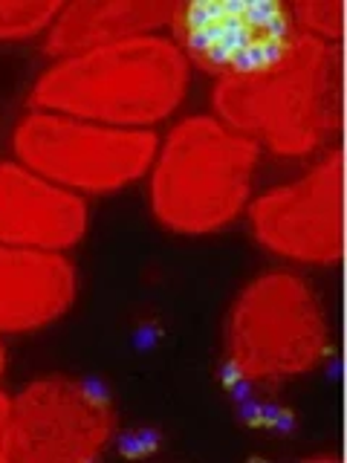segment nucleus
I'll return each mask as SVG.
<instances>
[{"instance_id":"nucleus-5","label":"nucleus","mask_w":347,"mask_h":463,"mask_svg":"<svg viewBox=\"0 0 347 463\" xmlns=\"http://www.w3.org/2000/svg\"><path fill=\"white\" fill-rule=\"evenodd\" d=\"M14 154L70 192H116L154 165L159 137L151 128H113L76 116L33 110L14 128Z\"/></svg>"},{"instance_id":"nucleus-12","label":"nucleus","mask_w":347,"mask_h":463,"mask_svg":"<svg viewBox=\"0 0 347 463\" xmlns=\"http://www.w3.org/2000/svg\"><path fill=\"white\" fill-rule=\"evenodd\" d=\"M61 6L64 4L58 0H18V4L0 0V41H18L50 29Z\"/></svg>"},{"instance_id":"nucleus-14","label":"nucleus","mask_w":347,"mask_h":463,"mask_svg":"<svg viewBox=\"0 0 347 463\" xmlns=\"http://www.w3.org/2000/svg\"><path fill=\"white\" fill-rule=\"evenodd\" d=\"M9 402H12V397H6L4 391H0V463H6V455H4V443H6V420H9Z\"/></svg>"},{"instance_id":"nucleus-9","label":"nucleus","mask_w":347,"mask_h":463,"mask_svg":"<svg viewBox=\"0 0 347 463\" xmlns=\"http://www.w3.org/2000/svg\"><path fill=\"white\" fill-rule=\"evenodd\" d=\"M87 232V203L23 163H0V243L64 252Z\"/></svg>"},{"instance_id":"nucleus-15","label":"nucleus","mask_w":347,"mask_h":463,"mask_svg":"<svg viewBox=\"0 0 347 463\" xmlns=\"http://www.w3.org/2000/svg\"><path fill=\"white\" fill-rule=\"evenodd\" d=\"M6 368V351H4V342H0V373Z\"/></svg>"},{"instance_id":"nucleus-2","label":"nucleus","mask_w":347,"mask_h":463,"mask_svg":"<svg viewBox=\"0 0 347 463\" xmlns=\"http://www.w3.org/2000/svg\"><path fill=\"white\" fill-rule=\"evenodd\" d=\"M342 47L304 33L281 64L214 84L220 122L281 156H304L342 128Z\"/></svg>"},{"instance_id":"nucleus-8","label":"nucleus","mask_w":347,"mask_h":463,"mask_svg":"<svg viewBox=\"0 0 347 463\" xmlns=\"http://www.w3.org/2000/svg\"><path fill=\"white\" fill-rule=\"evenodd\" d=\"M342 185L344 154L333 148L304 177L252 203L255 238L269 252L301 264H336L344 252Z\"/></svg>"},{"instance_id":"nucleus-10","label":"nucleus","mask_w":347,"mask_h":463,"mask_svg":"<svg viewBox=\"0 0 347 463\" xmlns=\"http://www.w3.org/2000/svg\"><path fill=\"white\" fill-rule=\"evenodd\" d=\"M76 298V267L61 252L0 243V333L61 318Z\"/></svg>"},{"instance_id":"nucleus-1","label":"nucleus","mask_w":347,"mask_h":463,"mask_svg":"<svg viewBox=\"0 0 347 463\" xmlns=\"http://www.w3.org/2000/svg\"><path fill=\"white\" fill-rule=\"evenodd\" d=\"M188 61L165 35H139L55 61L29 105L113 128H148L185 96Z\"/></svg>"},{"instance_id":"nucleus-11","label":"nucleus","mask_w":347,"mask_h":463,"mask_svg":"<svg viewBox=\"0 0 347 463\" xmlns=\"http://www.w3.org/2000/svg\"><path fill=\"white\" fill-rule=\"evenodd\" d=\"M171 9L174 4L151 0H81L61 6L43 41V52L61 61L119 41L154 35L159 26H168Z\"/></svg>"},{"instance_id":"nucleus-13","label":"nucleus","mask_w":347,"mask_h":463,"mask_svg":"<svg viewBox=\"0 0 347 463\" xmlns=\"http://www.w3.org/2000/svg\"><path fill=\"white\" fill-rule=\"evenodd\" d=\"M293 14L301 33L339 43L344 29V4L339 0H301V4H293Z\"/></svg>"},{"instance_id":"nucleus-4","label":"nucleus","mask_w":347,"mask_h":463,"mask_svg":"<svg viewBox=\"0 0 347 463\" xmlns=\"http://www.w3.org/2000/svg\"><path fill=\"white\" fill-rule=\"evenodd\" d=\"M327 354V322L298 275L275 269L246 284L226 322V365L246 385H284Z\"/></svg>"},{"instance_id":"nucleus-6","label":"nucleus","mask_w":347,"mask_h":463,"mask_svg":"<svg viewBox=\"0 0 347 463\" xmlns=\"http://www.w3.org/2000/svg\"><path fill=\"white\" fill-rule=\"evenodd\" d=\"M171 41L217 81L267 72L304 35L284 0H188L171 9Z\"/></svg>"},{"instance_id":"nucleus-3","label":"nucleus","mask_w":347,"mask_h":463,"mask_svg":"<svg viewBox=\"0 0 347 463\" xmlns=\"http://www.w3.org/2000/svg\"><path fill=\"white\" fill-rule=\"evenodd\" d=\"M255 165L258 142L252 137L214 116L183 119L154 156V217L183 235H206L231 223L249 200Z\"/></svg>"},{"instance_id":"nucleus-7","label":"nucleus","mask_w":347,"mask_h":463,"mask_svg":"<svg viewBox=\"0 0 347 463\" xmlns=\"http://www.w3.org/2000/svg\"><path fill=\"white\" fill-rule=\"evenodd\" d=\"M116 429L113 400L76 376H43L9 402L6 463H87Z\"/></svg>"}]
</instances>
